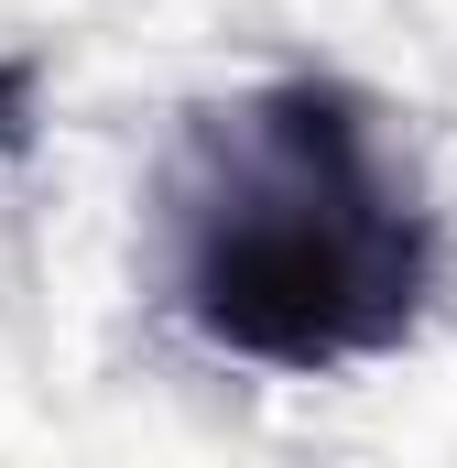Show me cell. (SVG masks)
<instances>
[{
	"label": "cell",
	"mask_w": 457,
	"mask_h": 468,
	"mask_svg": "<svg viewBox=\"0 0 457 468\" xmlns=\"http://www.w3.org/2000/svg\"><path fill=\"white\" fill-rule=\"evenodd\" d=\"M436 272V207L348 77H261L186 110L164 153V283L218 359L294 381L392 359Z\"/></svg>",
	"instance_id": "obj_1"
},
{
	"label": "cell",
	"mask_w": 457,
	"mask_h": 468,
	"mask_svg": "<svg viewBox=\"0 0 457 468\" xmlns=\"http://www.w3.org/2000/svg\"><path fill=\"white\" fill-rule=\"evenodd\" d=\"M0 142H22V77H0Z\"/></svg>",
	"instance_id": "obj_2"
}]
</instances>
